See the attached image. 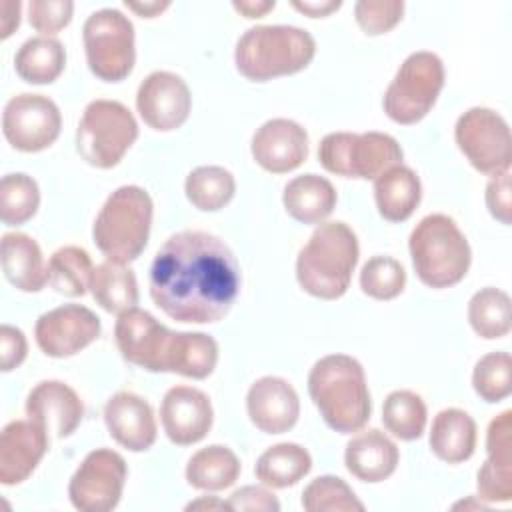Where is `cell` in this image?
I'll list each match as a JSON object with an SVG mask.
<instances>
[{"label": "cell", "instance_id": "obj_1", "mask_svg": "<svg viewBox=\"0 0 512 512\" xmlns=\"http://www.w3.org/2000/svg\"><path fill=\"white\" fill-rule=\"evenodd\" d=\"M150 296L172 320H222L240 292V268L224 240L202 230L170 236L150 266Z\"/></svg>", "mask_w": 512, "mask_h": 512}, {"label": "cell", "instance_id": "obj_2", "mask_svg": "<svg viewBox=\"0 0 512 512\" xmlns=\"http://www.w3.org/2000/svg\"><path fill=\"white\" fill-rule=\"evenodd\" d=\"M308 394L322 420L340 434L364 428L372 404L362 364L348 354L320 358L308 374Z\"/></svg>", "mask_w": 512, "mask_h": 512}, {"label": "cell", "instance_id": "obj_3", "mask_svg": "<svg viewBox=\"0 0 512 512\" xmlns=\"http://www.w3.org/2000/svg\"><path fill=\"white\" fill-rule=\"evenodd\" d=\"M358 238L344 222L320 224L296 258V278L304 292L322 300L340 298L358 262Z\"/></svg>", "mask_w": 512, "mask_h": 512}, {"label": "cell", "instance_id": "obj_4", "mask_svg": "<svg viewBox=\"0 0 512 512\" xmlns=\"http://www.w3.org/2000/svg\"><path fill=\"white\" fill-rule=\"evenodd\" d=\"M316 54V42L298 26H254L246 30L234 50L238 72L252 82H266L278 76L304 70Z\"/></svg>", "mask_w": 512, "mask_h": 512}, {"label": "cell", "instance_id": "obj_5", "mask_svg": "<svg viewBox=\"0 0 512 512\" xmlns=\"http://www.w3.org/2000/svg\"><path fill=\"white\" fill-rule=\"evenodd\" d=\"M410 258L416 276L430 288H450L458 284L472 260L466 236L446 214H428L412 230Z\"/></svg>", "mask_w": 512, "mask_h": 512}, {"label": "cell", "instance_id": "obj_6", "mask_svg": "<svg viewBox=\"0 0 512 512\" xmlns=\"http://www.w3.org/2000/svg\"><path fill=\"white\" fill-rule=\"evenodd\" d=\"M154 204L140 186L116 188L100 208L92 236L96 248L116 262H130L146 248Z\"/></svg>", "mask_w": 512, "mask_h": 512}, {"label": "cell", "instance_id": "obj_7", "mask_svg": "<svg viewBox=\"0 0 512 512\" xmlns=\"http://www.w3.org/2000/svg\"><path fill=\"white\" fill-rule=\"evenodd\" d=\"M138 138V124L132 112L116 100H92L78 122L76 148L96 168L116 166Z\"/></svg>", "mask_w": 512, "mask_h": 512}, {"label": "cell", "instance_id": "obj_8", "mask_svg": "<svg viewBox=\"0 0 512 512\" xmlns=\"http://www.w3.org/2000/svg\"><path fill=\"white\" fill-rule=\"evenodd\" d=\"M402 148L384 132H332L318 146L324 170L344 178H378L388 168L402 164Z\"/></svg>", "mask_w": 512, "mask_h": 512}, {"label": "cell", "instance_id": "obj_9", "mask_svg": "<svg viewBox=\"0 0 512 512\" xmlns=\"http://www.w3.org/2000/svg\"><path fill=\"white\" fill-rule=\"evenodd\" d=\"M444 86V64L428 50L410 54L384 92V112L396 124L420 122L436 104Z\"/></svg>", "mask_w": 512, "mask_h": 512}, {"label": "cell", "instance_id": "obj_10", "mask_svg": "<svg viewBox=\"0 0 512 512\" xmlns=\"http://www.w3.org/2000/svg\"><path fill=\"white\" fill-rule=\"evenodd\" d=\"M90 72L104 82L124 80L136 60L134 26L116 8L92 12L82 28Z\"/></svg>", "mask_w": 512, "mask_h": 512}, {"label": "cell", "instance_id": "obj_11", "mask_svg": "<svg viewBox=\"0 0 512 512\" xmlns=\"http://www.w3.org/2000/svg\"><path fill=\"white\" fill-rule=\"evenodd\" d=\"M454 138L466 160L482 174L510 170L512 136L508 122L490 108L466 110L454 128Z\"/></svg>", "mask_w": 512, "mask_h": 512}, {"label": "cell", "instance_id": "obj_12", "mask_svg": "<svg viewBox=\"0 0 512 512\" xmlns=\"http://www.w3.org/2000/svg\"><path fill=\"white\" fill-rule=\"evenodd\" d=\"M126 462L110 448H96L80 462L68 484V496L80 512H108L118 506L124 482Z\"/></svg>", "mask_w": 512, "mask_h": 512}, {"label": "cell", "instance_id": "obj_13", "mask_svg": "<svg viewBox=\"0 0 512 512\" xmlns=\"http://www.w3.org/2000/svg\"><path fill=\"white\" fill-rule=\"evenodd\" d=\"M62 128V116L54 100L42 94H18L2 112V132L12 148L40 152L54 144Z\"/></svg>", "mask_w": 512, "mask_h": 512}, {"label": "cell", "instance_id": "obj_14", "mask_svg": "<svg viewBox=\"0 0 512 512\" xmlns=\"http://www.w3.org/2000/svg\"><path fill=\"white\" fill-rule=\"evenodd\" d=\"M114 336L126 362L148 372H166L174 332L162 326L150 312L134 306L118 314Z\"/></svg>", "mask_w": 512, "mask_h": 512}, {"label": "cell", "instance_id": "obj_15", "mask_svg": "<svg viewBox=\"0 0 512 512\" xmlns=\"http://www.w3.org/2000/svg\"><path fill=\"white\" fill-rule=\"evenodd\" d=\"M100 336V318L86 306L64 304L44 312L34 326L38 348L50 358H68Z\"/></svg>", "mask_w": 512, "mask_h": 512}, {"label": "cell", "instance_id": "obj_16", "mask_svg": "<svg viewBox=\"0 0 512 512\" xmlns=\"http://www.w3.org/2000/svg\"><path fill=\"white\" fill-rule=\"evenodd\" d=\"M136 108L150 128L170 132L188 120L192 96L188 84L178 74L156 70L138 86Z\"/></svg>", "mask_w": 512, "mask_h": 512}, {"label": "cell", "instance_id": "obj_17", "mask_svg": "<svg viewBox=\"0 0 512 512\" xmlns=\"http://www.w3.org/2000/svg\"><path fill=\"white\" fill-rule=\"evenodd\" d=\"M250 150L256 164L266 172L286 174L306 160L308 134L294 120L272 118L254 132Z\"/></svg>", "mask_w": 512, "mask_h": 512}, {"label": "cell", "instance_id": "obj_18", "mask_svg": "<svg viewBox=\"0 0 512 512\" xmlns=\"http://www.w3.org/2000/svg\"><path fill=\"white\" fill-rule=\"evenodd\" d=\"M210 398L192 386H172L160 406V420L166 436L178 446L200 442L212 428Z\"/></svg>", "mask_w": 512, "mask_h": 512}, {"label": "cell", "instance_id": "obj_19", "mask_svg": "<svg viewBox=\"0 0 512 512\" xmlns=\"http://www.w3.org/2000/svg\"><path fill=\"white\" fill-rule=\"evenodd\" d=\"M246 410L258 430L266 434H282L296 424L300 416V400L288 380L262 376L246 394Z\"/></svg>", "mask_w": 512, "mask_h": 512}, {"label": "cell", "instance_id": "obj_20", "mask_svg": "<svg viewBox=\"0 0 512 512\" xmlns=\"http://www.w3.org/2000/svg\"><path fill=\"white\" fill-rule=\"evenodd\" d=\"M48 450V432L36 422L12 420L0 434V482L14 486L24 482Z\"/></svg>", "mask_w": 512, "mask_h": 512}, {"label": "cell", "instance_id": "obj_21", "mask_svg": "<svg viewBox=\"0 0 512 512\" xmlns=\"http://www.w3.org/2000/svg\"><path fill=\"white\" fill-rule=\"evenodd\" d=\"M488 458L476 474L478 498L486 502L512 500V412L496 416L486 434Z\"/></svg>", "mask_w": 512, "mask_h": 512}, {"label": "cell", "instance_id": "obj_22", "mask_svg": "<svg viewBox=\"0 0 512 512\" xmlns=\"http://www.w3.org/2000/svg\"><path fill=\"white\" fill-rule=\"evenodd\" d=\"M26 414L56 438L70 436L84 416L80 396L60 380L38 382L26 398Z\"/></svg>", "mask_w": 512, "mask_h": 512}, {"label": "cell", "instance_id": "obj_23", "mask_svg": "<svg viewBox=\"0 0 512 512\" xmlns=\"http://www.w3.org/2000/svg\"><path fill=\"white\" fill-rule=\"evenodd\" d=\"M104 422L110 436L132 452H144L156 442L152 406L134 392H116L104 406Z\"/></svg>", "mask_w": 512, "mask_h": 512}, {"label": "cell", "instance_id": "obj_24", "mask_svg": "<svg viewBox=\"0 0 512 512\" xmlns=\"http://www.w3.org/2000/svg\"><path fill=\"white\" fill-rule=\"evenodd\" d=\"M400 460L398 446L380 430H364L346 444L344 462L362 482H382L394 474Z\"/></svg>", "mask_w": 512, "mask_h": 512}, {"label": "cell", "instance_id": "obj_25", "mask_svg": "<svg viewBox=\"0 0 512 512\" xmlns=\"http://www.w3.org/2000/svg\"><path fill=\"white\" fill-rule=\"evenodd\" d=\"M2 270L12 286L22 292H38L48 282V266L44 264L38 242L22 232H6L0 242Z\"/></svg>", "mask_w": 512, "mask_h": 512}, {"label": "cell", "instance_id": "obj_26", "mask_svg": "<svg viewBox=\"0 0 512 512\" xmlns=\"http://www.w3.org/2000/svg\"><path fill=\"white\" fill-rule=\"evenodd\" d=\"M422 198V186L416 172L396 164L374 180V200L378 212L388 222H404L412 216Z\"/></svg>", "mask_w": 512, "mask_h": 512}, {"label": "cell", "instance_id": "obj_27", "mask_svg": "<svg viewBox=\"0 0 512 512\" xmlns=\"http://www.w3.org/2000/svg\"><path fill=\"white\" fill-rule=\"evenodd\" d=\"M336 190L330 180L318 174H302L284 186L282 202L286 212L302 224L326 220L336 206Z\"/></svg>", "mask_w": 512, "mask_h": 512}, {"label": "cell", "instance_id": "obj_28", "mask_svg": "<svg viewBox=\"0 0 512 512\" xmlns=\"http://www.w3.org/2000/svg\"><path fill=\"white\" fill-rule=\"evenodd\" d=\"M430 448L448 464L468 460L476 448V422L460 408L440 410L432 420Z\"/></svg>", "mask_w": 512, "mask_h": 512}, {"label": "cell", "instance_id": "obj_29", "mask_svg": "<svg viewBox=\"0 0 512 512\" xmlns=\"http://www.w3.org/2000/svg\"><path fill=\"white\" fill-rule=\"evenodd\" d=\"M218 362V344L204 332H174L166 358V372L202 380Z\"/></svg>", "mask_w": 512, "mask_h": 512}, {"label": "cell", "instance_id": "obj_30", "mask_svg": "<svg viewBox=\"0 0 512 512\" xmlns=\"http://www.w3.org/2000/svg\"><path fill=\"white\" fill-rule=\"evenodd\" d=\"M240 476L238 456L222 444L200 448L186 464V480L192 488L218 492L232 486Z\"/></svg>", "mask_w": 512, "mask_h": 512}, {"label": "cell", "instance_id": "obj_31", "mask_svg": "<svg viewBox=\"0 0 512 512\" xmlns=\"http://www.w3.org/2000/svg\"><path fill=\"white\" fill-rule=\"evenodd\" d=\"M90 292L106 312L122 314L138 304V282L124 262L106 260L98 264L90 278Z\"/></svg>", "mask_w": 512, "mask_h": 512}, {"label": "cell", "instance_id": "obj_32", "mask_svg": "<svg viewBox=\"0 0 512 512\" xmlns=\"http://www.w3.org/2000/svg\"><path fill=\"white\" fill-rule=\"evenodd\" d=\"M312 468L308 450L294 442H280L270 446L256 460V478L270 488H288L302 480Z\"/></svg>", "mask_w": 512, "mask_h": 512}, {"label": "cell", "instance_id": "obj_33", "mask_svg": "<svg viewBox=\"0 0 512 512\" xmlns=\"http://www.w3.org/2000/svg\"><path fill=\"white\" fill-rule=\"evenodd\" d=\"M66 66V50L60 40L50 36H36L26 40L16 56V74L30 84H50L54 82Z\"/></svg>", "mask_w": 512, "mask_h": 512}, {"label": "cell", "instance_id": "obj_34", "mask_svg": "<svg viewBox=\"0 0 512 512\" xmlns=\"http://www.w3.org/2000/svg\"><path fill=\"white\" fill-rule=\"evenodd\" d=\"M184 190L194 208L216 212L232 200L236 182L232 172L222 166H198L186 176Z\"/></svg>", "mask_w": 512, "mask_h": 512}, {"label": "cell", "instance_id": "obj_35", "mask_svg": "<svg viewBox=\"0 0 512 512\" xmlns=\"http://www.w3.org/2000/svg\"><path fill=\"white\" fill-rule=\"evenodd\" d=\"M468 322L472 330L486 340L506 336L512 324L510 296L492 286L478 290L468 302Z\"/></svg>", "mask_w": 512, "mask_h": 512}, {"label": "cell", "instance_id": "obj_36", "mask_svg": "<svg viewBox=\"0 0 512 512\" xmlns=\"http://www.w3.org/2000/svg\"><path fill=\"white\" fill-rule=\"evenodd\" d=\"M94 266L90 254L80 246L58 248L48 262V282L64 296H82L90 288Z\"/></svg>", "mask_w": 512, "mask_h": 512}, {"label": "cell", "instance_id": "obj_37", "mask_svg": "<svg viewBox=\"0 0 512 512\" xmlns=\"http://www.w3.org/2000/svg\"><path fill=\"white\" fill-rule=\"evenodd\" d=\"M426 404L412 390H394L382 406V422L390 434L400 440H416L426 428Z\"/></svg>", "mask_w": 512, "mask_h": 512}, {"label": "cell", "instance_id": "obj_38", "mask_svg": "<svg viewBox=\"0 0 512 512\" xmlns=\"http://www.w3.org/2000/svg\"><path fill=\"white\" fill-rule=\"evenodd\" d=\"M40 206V190L34 178L16 172L6 174L0 182V218L6 226L28 222Z\"/></svg>", "mask_w": 512, "mask_h": 512}, {"label": "cell", "instance_id": "obj_39", "mask_svg": "<svg viewBox=\"0 0 512 512\" xmlns=\"http://www.w3.org/2000/svg\"><path fill=\"white\" fill-rule=\"evenodd\" d=\"M302 508L308 512H362L364 504L338 476H318L302 492Z\"/></svg>", "mask_w": 512, "mask_h": 512}, {"label": "cell", "instance_id": "obj_40", "mask_svg": "<svg viewBox=\"0 0 512 512\" xmlns=\"http://www.w3.org/2000/svg\"><path fill=\"white\" fill-rule=\"evenodd\" d=\"M472 386L486 402H500L512 390V360L508 352L482 356L472 372Z\"/></svg>", "mask_w": 512, "mask_h": 512}, {"label": "cell", "instance_id": "obj_41", "mask_svg": "<svg viewBox=\"0 0 512 512\" xmlns=\"http://www.w3.org/2000/svg\"><path fill=\"white\" fill-rule=\"evenodd\" d=\"M406 286L404 266L390 256H372L360 270V288L374 300H392Z\"/></svg>", "mask_w": 512, "mask_h": 512}, {"label": "cell", "instance_id": "obj_42", "mask_svg": "<svg viewBox=\"0 0 512 512\" xmlns=\"http://www.w3.org/2000/svg\"><path fill=\"white\" fill-rule=\"evenodd\" d=\"M404 14V2L398 0H360L354 4L358 26L368 36H378L392 30Z\"/></svg>", "mask_w": 512, "mask_h": 512}, {"label": "cell", "instance_id": "obj_43", "mask_svg": "<svg viewBox=\"0 0 512 512\" xmlns=\"http://www.w3.org/2000/svg\"><path fill=\"white\" fill-rule=\"evenodd\" d=\"M74 4L70 0H32L28 4V22L44 36L60 32L70 24Z\"/></svg>", "mask_w": 512, "mask_h": 512}, {"label": "cell", "instance_id": "obj_44", "mask_svg": "<svg viewBox=\"0 0 512 512\" xmlns=\"http://www.w3.org/2000/svg\"><path fill=\"white\" fill-rule=\"evenodd\" d=\"M486 206L490 214L502 224L512 220V192H510V170L498 172L486 186Z\"/></svg>", "mask_w": 512, "mask_h": 512}, {"label": "cell", "instance_id": "obj_45", "mask_svg": "<svg viewBox=\"0 0 512 512\" xmlns=\"http://www.w3.org/2000/svg\"><path fill=\"white\" fill-rule=\"evenodd\" d=\"M228 504L232 510H260V512L280 510L278 498L262 486H242L234 490Z\"/></svg>", "mask_w": 512, "mask_h": 512}, {"label": "cell", "instance_id": "obj_46", "mask_svg": "<svg viewBox=\"0 0 512 512\" xmlns=\"http://www.w3.org/2000/svg\"><path fill=\"white\" fill-rule=\"evenodd\" d=\"M28 352V344H26V336L22 330L10 326V324H2L0 328V362H2V370L10 372L14 368H18Z\"/></svg>", "mask_w": 512, "mask_h": 512}, {"label": "cell", "instance_id": "obj_47", "mask_svg": "<svg viewBox=\"0 0 512 512\" xmlns=\"http://www.w3.org/2000/svg\"><path fill=\"white\" fill-rule=\"evenodd\" d=\"M292 6L312 18H320V16H328L330 12L338 10L342 6L340 0H304V2H292Z\"/></svg>", "mask_w": 512, "mask_h": 512}, {"label": "cell", "instance_id": "obj_48", "mask_svg": "<svg viewBox=\"0 0 512 512\" xmlns=\"http://www.w3.org/2000/svg\"><path fill=\"white\" fill-rule=\"evenodd\" d=\"M232 6L246 18H262L276 6V2L274 0H240V2H234Z\"/></svg>", "mask_w": 512, "mask_h": 512}, {"label": "cell", "instance_id": "obj_49", "mask_svg": "<svg viewBox=\"0 0 512 512\" xmlns=\"http://www.w3.org/2000/svg\"><path fill=\"white\" fill-rule=\"evenodd\" d=\"M0 10H2V20H0V36L2 38H8L12 32H14V28H18V24H20V4H18V8L10 14L8 10V0L6 2H2L0 4Z\"/></svg>", "mask_w": 512, "mask_h": 512}, {"label": "cell", "instance_id": "obj_50", "mask_svg": "<svg viewBox=\"0 0 512 512\" xmlns=\"http://www.w3.org/2000/svg\"><path fill=\"white\" fill-rule=\"evenodd\" d=\"M168 6H170V2H144V4L126 2V8L138 12V14L144 16V18H154L156 14H160L162 10H166Z\"/></svg>", "mask_w": 512, "mask_h": 512}, {"label": "cell", "instance_id": "obj_51", "mask_svg": "<svg viewBox=\"0 0 512 512\" xmlns=\"http://www.w3.org/2000/svg\"><path fill=\"white\" fill-rule=\"evenodd\" d=\"M186 510H232L228 502L218 500L214 496H202L186 506Z\"/></svg>", "mask_w": 512, "mask_h": 512}]
</instances>
